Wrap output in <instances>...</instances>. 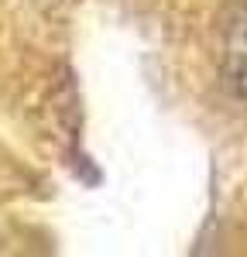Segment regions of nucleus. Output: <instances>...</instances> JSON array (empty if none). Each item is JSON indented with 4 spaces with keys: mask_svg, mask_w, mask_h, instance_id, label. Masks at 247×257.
<instances>
[{
    "mask_svg": "<svg viewBox=\"0 0 247 257\" xmlns=\"http://www.w3.org/2000/svg\"><path fill=\"white\" fill-rule=\"evenodd\" d=\"M223 72L230 89L240 99H247V0L237 4L233 18L226 24L223 38Z\"/></svg>",
    "mask_w": 247,
    "mask_h": 257,
    "instance_id": "obj_1",
    "label": "nucleus"
}]
</instances>
